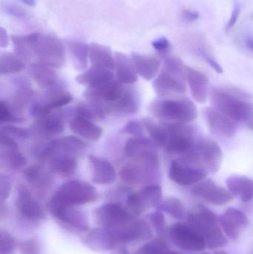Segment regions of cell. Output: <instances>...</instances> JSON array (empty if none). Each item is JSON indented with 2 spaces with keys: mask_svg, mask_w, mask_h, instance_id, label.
<instances>
[{
  "mask_svg": "<svg viewBox=\"0 0 253 254\" xmlns=\"http://www.w3.org/2000/svg\"><path fill=\"white\" fill-rule=\"evenodd\" d=\"M210 99L214 108L233 122L253 130V104L251 94L237 87L224 86L212 89Z\"/></svg>",
  "mask_w": 253,
  "mask_h": 254,
  "instance_id": "cell-1",
  "label": "cell"
},
{
  "mask_svg": "<svg viewBox=\"0 0 253 254\" xmlns=\"http://www.w3.org/2000/svg\"><path fill=\"white\" fill-rule=\"evenodd\" d=\"M94 215L98 225L113 231L122 246L129 244V236L138 217L127 207L119 202H108L100 206Z\"/></svg>",
  "mask_w": 253,
  "mask_h": 254,
  "instance_id": "cell-2",
  "label": "cell"
},
{
  "mask_svg": "<svg viewBox=\"0 0 253 254\" xmlns=\"http://www.w3.org/2000/svg\"><path fill=\"white\" fill-rule=\"evenodd\" d=\"M186 219L187 224L202 234L208 249L218 250L228 244V240L220 225L219 217L207 207L198 206L195 211L188 213Z\"/></svg>",
  "mask_w": 253,
  "mask_h": 254,
  "instance_id": "cell-3",
  "label": "cell"
},
{
  "mask_svg": "<svg viewBox=\"0 0 253 254\" xmlns=\"http://www.w3.org/2000/svg\"><path fill=\"white\" fill-rule=\"evenodd\" d=\"M187 65L176 57H167L160 74L156 77L153 87L160 97L182 95L187 92Z\"/></svg>",
  "mask_w": 253,
  "mask_h": 254,
  "instance_id": "cell-4",
  "label": "cell"
},
{
  "mask_svg": "<svg viewBox=\"0 0 253 254\" xmlns=\"http://www.w3.org/2000/svg\"><path fill=\"white\" fill-rule=\"evenodd\" d=\"M31 55L39 63L52 68H59L65 62V48L60 40L53 35L31 33L25 36Z\"/></svg>",
  "mask_w": 253,
  "mask_h": 254,
  "instance_id": "cell-5",
  "label": "cell"
},
{
  "mask_svg": "<svg viewBox=\"0 0 253 254\" xmlns=\"http://www.w3.org/2000/svg\"><path fill=\"white\" fill-rule=\"evenodd\" d=\"M150 109L156 118L169 124L186 125L198 117L196 104L187 98L157 100Z\"/></svg>",
  "mask_w": 253,
  "mask_h": 254,
  "instance_id": "cell-6",
  "label": "cell"
},
{
  "mask_svg": "<svg viewBox=\"0 0 253 254\" xmlns=\"http://www.w3.org/2000/svg\"><path fill=\"white\" fill-rule=\"evenodd\" d=\"M181 158L202 167L209 174L217 173L221 168L223 153L215 140L202 137L196 141L193 150Z\"/></svg>",
  "mask_w": 253,
  "mask_h": 254,
  "instance_id": "cell-7",
  "label": "cell"
},
{
  "mask_svg": "<svg viewBox=\"0 0 253 254\" xmlns=\"http://www.w3.org/2000/svg\"><path fill=\"white\" fill-rule=\"evenodd\" d=\"M47 209L51 216L67 231L86 233L90 230L87 214L77 206L67 205L50 199Z\"/></svg>",
  "mask_w": 253,
  "mask_h": 254,
  "instance_id": "cell-8",
  "label": "cell"
},
{
  "mask_svg": "<svg viewBox=\"0 0 253 254\" xmlns=\"http://www.w3.org/2000/svg\"><path fill=\"white\" fill-rule=\"evenodd\" d=\"M97 190L86 182L71 180L62 184L52 195L51 199L62 204L80 206L98 201Z\"/></svg>",
  "mask_w": 253,
  "mask_h": 254,
  "instance_id": "cell-9",
  "label": "cell"
},
{
  "mask_svg": "<svg viewBox=\"0 0 253 254\" xmlns=\"http://www.w3.org/2000/svg\"><path fill=\"white\" fill-rule=\"evenodd\" d=\"M14 204L19 223L23 226L35 227L46 219L43 206L25 185L18 187Z\"/></svg>",
  "mask_w": 253,
  "mask_h": 254,
  "instance_id": "cell-10",
  "label": "cell"
},
{
  "mask_svg": "<svg viewBox=\"0 0 253 254\" xmlns=\"http://www.w3.org/2000/svg\"><path fill=\"white\" fill-rule=\"evenodd\" d=\"M167 234L170 241L181 250L199 253L206 249L202 234L187 222L173 224L169 227Z\"/></svg>",
  "mask_w": 253,
  "mask_h": 254,
  "instance_id": "cell-11",
  "label": "cell"
},
{
  "mask_svg": "<svg viewBox=\"0 0 253 254\" xmlns=\"http://www.w3.org/2000/svg\"><path fill=\"white\" fill-rule=\"evenodd\" d=\"M163 197V190L160 185L151 184L141 189L138 192H129L126 199L128 210L139 217L152 207H156L160 204Z\"/></svg>",
  "mask_w": 253,
  "mask_h": 254,
  "instance_id": "cell-12",
  "label": "cell"
},
{
  "mask_svg": "<svg viewBox=\"0 0 253 254\" xmlns=\"http://www.w3.org/2000/svg\"><path fill=\"white\" fill-rule=\"evenodd\" d=\"M169 138L166 148L168 152L177 155H188L194 147L197 140H195L194 128L183 124H169Z\"/></svg>",
  "mask_w": 253,
  "mask_h": 254,
  "instance_id": "cell-13",
  "label": "cell"
},
{
  "mask_svg": "<svg viewBox=\"0 0 253 254\" xmlns=\"http://www.w3.org/2000/svg\"><path fill=\"white\" fill-rule=\"evenodd\" d=\"M83 140L74 136H66L51 140L40 150L39 158L41 161H51L59 156H73L86 149Z\"/></svg>",
  "mask_w": 253,
  "mask_h": 254,
  "instance_id": "cell-14",
  "label": "cell"
},
{
  "mask_svg": "<svg viewBox=\"0 0 253 254\" xmlns=\"http://www.w3.org/2000/svg\"><path fill=\"white\" fill-rule=\"evenodd\" d=\"M208 173L196 164L180 158L171 163L169 170V178L179 185L190 186L205 180Z\"/></svg>",
  "mask_w": 253,
  "mask_h": 254,
  "instance_id": "cell-15",
  "label": "cell"
},
{
  "mask_svg": "<svg viewBox=\"0 0 253 254\" xmlns=\"http://www.w3.org/2000/svg\"><path fill=\"white\" fill-rule=\"evenodd\" d=\"M125 152L138 163L159 168L156 145L152 140L142 137L130 138L126 142Z\"/></svg>",
  "mask_w": 253,
  "mask_h": 254,
  "instance_id": "cell-16",
  "label": "cell"
},
{
  "mask_svg": "<svg viewBox=\"0 0 253 254\" xmlns=\"http://www.w3.org/2000/svg\"><path fill=\"white\" fill-rule=\"evenodd\" d=\"M82 243L88 249L96 253L112 252L122 246L113 231L100 226L86 232L82 239Z\"/></svg>",
  "mask_w": 253,
  "mask_h": 254,
  "instance_id": "cell-17",
  "label": "cell"
},
{
  "mask_svg": "<svg viewBox=\"0 0 253 254\" xmlns=\"http://www.w3.org/2000/svg\"><path fill=\"white\" fill-rule=\"evenodd\" d=\"M191 192L196 196L214 205H225L234 198V195L229 190L216 185L210 179L202 181L193 187Z\"/></svg>",
  "mask_w": 253,
  "mask_h": 254,
  "instance_id": "cell-18",
  "label": "cell"
},
{
  "mask_svg": "<svg viewBox=\"0 0 253 254\" xmlns=\"http://www.w3.org/2000/svg\"><path fill=\"white\" fill-rule=\"evenodd\" d=\"M219 223L226 237L232 240L239 238L250 224L244 212L235 207H229L219 217Z\"/></svg>",
  "mask_w": 253,
  "mask_h": 254,
  "instance_id": "cell-19",
  "label": "cell"
},
{
  "mask_svg": "<svg viewBox=\"0 0 253 254\" xmlns=\"http://www.w3.org/2000/svg\"><path fill=\"white\" fill-rule=\"evenodd\" d=\"M202 113L206 125L213 134L221 137H231L237 132V127L233 121L216 109L206 107Z\"/></svg>",
  "mask_w": 253,
  "mask_h": 254,
  "instance_id": "cell-20",
  "label": "cell"
},
{
  "mask_svg": "<svg viewBox=\"0 0 253 254\" xmlns=\"http://www.w3.org/2000/svg\"><path fill=\"white\" fill-rule=\"evenodd\" d=\"M159 168L147 164H129L125 165L120 171V177L126 183L140 185L154 182L158 179Z\"/></svg>",
  "mask_w": 253,
  "mask_h": 254,
  "instance_id": "cell-21",
  "label": "cell"
},
{
  "mask_svg": "<svg viewBox=\"0 0 253 254\" xmlns=\"http://www.w3.org/2000/svg\"><path fill=\"white\" fill-rule=\"evenodd\" d=\"M124 89L120 82L110 80L102 84L89 86L85 92V95L91 101L102 104L104 102L110 104L120 98L123 95Z\"/></svg>",
  "mask_w": 253,
  "mask_h": 254,
  "instance_id": "cell-22",
  "label": "cell"
},
{
  "mask_svg": "<svg viewBox=\"0 0 253 254\" xmlns=\"http://www.w3.org/2000/svg\"><path fill=\"white\" fill-rule=\"evenodd\" d=\"M1 162L10 170H18L23 167L26 159L19 152L18 145L11 136L1 131L0 134Z\"/></svg>",
  "mask_w": 253,
  "mask_h": 254,
  "instance_id": "cell-23",
  "label": "cell"
},
{
  "mask_svg": "<svg viewBox=\"0 0 253 254\" xmlns=\"http://www.w3.org/2000/svg\"><path fill=\"white\" fill-rule=\"evenodd\" d=\"M106 113L117 115H131L138 112L140 107V98L136 91L124 89L123 95L114 102L103 104Z\"/></svg>",
  "mask_w": 253,
  "mask_h": 254,
  "instance_id": "cell-24",
  "label": "cell"
},
{
  "mask_svg": "<svg viewBox=\"0 0 253 254\" xmlns=\"http://www.w3.org/2000/svg\"><path fill=\"white\" fill-rule=\"evenodd\" d=\"M89 160L92 168V181L97 185H105L114 183L117 174L111 163L103 158L89 155Z\"/></svg>",
  "mask_w": 253,
  "mask_h": 254,
  "instance_id": "cell-25",
  "label": "cell"
},
{
  "mask_svg": "<svg viewBox=\"0 0 253 254\" xmlns=\"http://www.w3.org/2000/svg\"><path fill=\"white\" fill-rule=\"evenodd\" d=\"M24 178L39 197H44L51 188L52 178L37 165H33L24 171Z\"/></svg>",
  "mask_w": 253,
  "mask_h": 254,
  "instance_id": "cell-26",
  "label": "cell"
},
{
  "mask_svg": "<svg viewBox=\"0 0 253 254\" xmlns=\"http://www.w3.org/2000/svg\"><path fill=\"white\" fill-rule=\"evenodd\" d=\"M187 80L195 101L201 104H204L209 94L207 77L203 73L187 66Z\"/></svg>",
  "mask_w": 253,
  "mask_h": 254,
  "instance_id": "cell-27",
  "label": "cell"
},
{
  "mask_svg": "<svg viewBox=\"0 0 253 254\" xmlns=\"http://www.w3.org/2000/svg\"><path fill=\"white\" fill-rule=\"evenodd\" d=\"M64 121L58 116H42L32 125L33 133L40 137L49 138L62 132L64 130Z\"/></svg>",
  "mask_w": 253,
  "mask_h": 254,
  "instance_id": "cell-28",
  "label": "cell"
},
{
  "mask_svg": "<svg viewBox=\"0 0 253 254\" xmlns=\"http://www.w3.org/2000/svg\"><path fill=\"white\" fill-rule=\"evenodd\" d=\"M226 184L233 195L244 202L253 199V179L251 178L234 175L227 178Z\"/></svg>",
  "mask_w": 253,
  "mask_h": 254,
  "instance_id": "cell-29",
  "label": "cell"
},
{
  "mask_svg": "<svg viewBox=\"0 0 253 254\" xmlns=\"http://www.w3.org/2000/svg\"><path fill=\"white\" fill-rule=\"evenodd\" d=\"M89 59L92 66L112 70L115 68V61L108 46L92 43L89 44Z\"/></svg>",
  "mask_w": 253,
  "mask_h": 254,
  "instance_id": "cell-30",
  "label": "cell"
},
{
  "mask_svg": "<svg viewBox=\"0 0 253 254\" xmlns=\"http://www.w3.org/2000/svg\"><path fill=\"white\" fill-rule=\"evenodd\" d=\"M132 60L137 73L145 80L154 78L160 69V61L154 57L134 52L132 54Z\"/></svg>",
  "mask_w": 253,
  "mask_h": 254,
  "instance_id": "cell-31",
  "label": "cell"
},
{
  "mask_svg": "<svg viewBox=\"0 0 253 254\" xmlns=\"http://www.w3.org/2000/svg\"><path fill=\"white\" fill-rule=\"evenodd\" d=\"M116 75L117 80L124 84H132L138 80L133 61L122 52H115Z\"/></svg>",
  "mask_w": 253,
  "mask_h": 254,
  "instance_id": "cell-32",
  "label": "cell"
},
{
  "mask_svg": "<svg viewBox=\"0 0 253 254\" xmlns=\"http://www.w3.org/2000/svg\"><path fill=\"white\" fill-rule=\"evenodd\" d=\"M72 100V95L68 92L54 94L47 102L34 104L31 107V114L39 118L47 116L51 113L52 110L68 105Z\"/></svg>",
  "mask_w": 253,
  "mask_h": 254,
  "instance_id": "cell-33",
  "label": "cell"
},
{
  "mask_svg": "<svg viewBox=\"0 0 253 254\" xmlns=\"http://www.w3.org/2000/svg\"><path fill=\"white\" fill-rule=\"evenodd\" d=\"M189 47L195 55L200 57L216 72L221 74L224 71L222 67L215 60L210 47L208 46L203 37H201L200 36L191 37V39L189 40Z\"/></svg>",
  "mask_w": 253,
  "mask_h": 254,
  "instance_id": "cell-34",
  "label": "cell"
},
{
  "mask_svg": "<svg viewBox=\"0 0 253 254\" xmlns=\"http://www.w3.org/2000/svg\"><path fill=\"white\" fill-rule=\"evenodd\" d=\"M112 71L107 68L92 66L83 74L76 77V81L81 85L93 86L112 80Z\"/></svg>",
  "mask_w": 253,
  "mask_h": 254,
  "instance_id": "cell-35",
  "label": "cell"
},
{
  "mask_svg": "<svg viewBox=\"0 0 253 254\" xmlns=\"http://www.w3.org/2000/svg\"><path fill=\"white\" fill-rule=\"evenodd\" d=\"M70 128L76 134L84 138L97 140L102 136L101 127L92 123L89 119L82 117H75L70 122Z\"/></svg>",
  "mask_w": 253,
  "mask_h": 254,
  "instance_id": "cell-36",
  "label": "cell"
},
{
  "mask_svg": "<svg viewBox=\"0 0 253 254\" xmlns=\"http://www.w3.org/2000/svg\"><path fill=\"white\" fill-rule=\"evenodd\" d=\"M31 73L34 81L42 88L51 87L58 80L57 74L53 68L41 63L32 64Z\"/></svg>",
  "mask_w": 253,
  "mask_h": 254,
  "instance_id": "cell-37",
  "label": "cell"
},
{
  "mask_svg": "<svg viewBox=\"0 0 253 254\" xmlns=\"http://www.w3.org/2000/svg\"><path fill=\"white\" fill-rule=\"evenodd\" d=\"M157 210L167 213L177 220L182 221L187 219L188 212L186 206L179 198L169 197L162 200L157 206Z\"/></svg>",
  "mask_w": 253,
  "mask_h": 254,
  "instance_id": "cell-38",
  "label": "cell"
},
{
  "mask_svg": "<svg viewBox=\"0 0 253 254\" xmlns=\"http://www.w3.org/2000/svg\"><path fill=\"white\" fill-rule=\"evenodd\" d=\"M67 44L74 58L76 68L83 70L87 68L89 45L78 40H69Z\"/></svg>",
  "mask_w": 253,
  "mask_h": 254,
  "instance_id": "cell-39",
  "label": "cell"
},
{
  "mask_svg": "<svg viewBox=\"0 0 253 254\" xmlns=\"http://www.w3.org/2000/svg\"><path fill=\"white\" fill-rule=\"evenodd\" d=\"M49 167L53 173L63 177H69L77 170V161L73 156L56 157L51 161Z\"/></svg>",
  "mask_w": 253,
  "mask_h": 254,
  "instance_id": "cell-40",
  "label": "cell"
},
{
  "mask_svg": "<svg viewBox=\"0 0 253 254\" xmlns=\"http://www.w3.org/2000/svg\"><path fill=\"white\" fill-rule=\"evenodd\" d=\"M25 68L23 61L16 54L4 52L0 56L1 74H16Z\"/></svg>",
  "mask_w": 253,
  "mask_h": 254,
  "instance_id": "cell-41",
  "label": "cell"
},
{
  "mask_svg": "<svg viewBox=\"0 0 253 254\" xmlns=\"http://www.w3.org/2000/svg\"><path fill=\"white\" fill-rule=\"evenodd\" d=\"M164 237L159 235L149 240L132 254H166L171 249Z\"/></svg>",
  "mask_w": 253,
  "mask_h": 254,
  "instance_id": "cell-42",
  "label": "cell"
},
{
  "mask_svg": "<svg viewBox=\"0 0 253 254\" xmlns=\"http://www.w3.org/2000/svg\"><path fill=\"white\" fill-rule=\"evenodd\" d=\"M144 127L151 137L152 141L157 146H166L169 138L167 127H162L152 121L144 122Z\"/></svg>",
  "mask_w": 253,
  "mask_h": 254,
  "instance_id": "cell-43",
  "label": "cell"
},
{
  "mask_svg": "<svg viewBox=\"0 0 253 254\" xmlns=\"http://www.w3.org/2000/svg\"><path fill=\"white\" fill-rule=\"evenodd\" d=\"M234 43L241 53L253 58V33L250 31L241 32L236 36Z\"/></svg>",
  "mask_w": 253,
  "mask_h": 254,
  "instance_id": "cell-44",
  "label": "cell"
},
{
  "mask_svg": "<svg viewBox=\"0 0 253 254\" xmlns=\"http://www.w3.org/2000/svg\"><path fill=\"white\" fill-rule=\"evenodd\" d=\"M11 40L14 46L16 55H17L23 61H28L31 60L32 55L25 36L13 35L11 37Z\"/></svg>",
  "mask_w": 253,
  "mask_h": 254,
  "instance_id": "cell-45",
  "label": "cell"
},
{
  "mask_svg": "<svg viewBox=\"0 0 253 254\" xmlns=\"http://www.w3.org/2000/svg\"><path fill=\"white\" fill-rule=\"evenodd\" d=\"M18 249L20 254H41L42 252L40 240L37 237L19 242Z\"/></svg>",
  "mask_w": 253,
  "mask_h": 254,
  "instance_id": "cell-46",
  "label": "cell"
},
{
  "mask_svg": "<svg viewBox=\"0 0 253 254\" xmlns=\"http://www.w3.org/2000/svg\"><path fill=\"white\" fill-rule=\"evenodd\" d=\"M150 224L152 225L159 235L165 236L166 233H168L167 225L163 212L157 210L156 211L150 213L147 216Z\"/></svg>",
  "mask_w": 253,
  "mask_h": 254,
  "instance_id": "cell-47",
  "label": "cell"
},
{
  "mask_svg": "<svg viewBox=\"0 0 253 254\" xmlns=\"http://www.w3.org/2000/svg\"><path fill=\"white\" fill-rule=\"evenodd\" d=\"M16 248L14 237L8 231L0 229V254H13Z\"/></svg>",
  "mask_w": 253,
  "mask_h": 254,
  "instance_id": "cell-48",
  "label": "cell"
},
{
  "mask_svg": "<svg viewBox=\"0 0 253 254\" xmlns=\"http://www.w3.org/2000/svg\"><path fill=\"white\" fill-rule=\"evenodd\" d=\"M23 119L13 114L11 109L8 107L7 103L1 101L0 102V123H7V122H21Z\"/></svg>",
  "mask_w": 253,
  "mask_h": 254,
  "instance_id": "cell-49",
  "label": "cell"
},
{
  "mask_svg": "<svg viewBox=\"0 0 253 254\" xmlns=\"http://www.w3.org/2000/svg\"><path fill=\"white\" fill-rule=\"evenodd\" d=\"M1 131L8 134V135L14 136L21 139H26L31 135V131L26 128H20L14 126H6L1 128Z\"/></svg>",
  "mask_w": 253,
  "mask_h": 254,
  "instance_id": "cell-50",
  "label": "cell"
},
{
  "mask_svg": "<svg viewBox=\"0 0 253 254\" xmlns=\"http://www.w3.org/2000/svg\"><path fill=\"white\" fill-rule=\"evenodd\" d=\"M12 182L9 176L6 175L1 176V200L4 202L9 198L11 192Z\"/></svg>",
  "mask_w": 253,
  "mask_h": 254,
  "instance_id": "cell-51",
  "label": "cell"
},
{
  "mask_svg": "<svg viewBox=\"0 0 253 254\" xmlns=\"http://www.w3.org/2000/svg\"><path fill=\"white\" fill-rule=\"evenodd\" d=\"M144 122H138V121H132L129 122L123 128V131L128 134H135V135H141L144 131Z\"/></svg>",
  "mask_w": 253,
  "mask_h": 254,
  "instance_id": "cell-52",
  "label": "cell"
},
{
  "mask_svg": "<svg viewBox=\"0 0 253 254\" xmlns=\"http://www.w3.org/2000/svg\"><path fill=\"white\" fill-rule=\"evenodd\" d=\"M152 47L161 55H166L170 49V43L166 37H160L156 39L152 43Z\"/></svg>",
  "mask_w": 253,
  "mask_h": 254,
  "instance_id": "cell-53",
  "label": "cell"
},
{
  "mask_svg": "<svg viewBox=\"0 0 253 254\" xmlns=\"http://www.w3.org/2000/svg\"><path fill=\"white\" fill-rule=\"evenodd\" d=\"M4 10H5L6 13L13 17L17 18V19H25L27 16L25 10L19 6H16V4H6Z\"/></svg>",
  "mask_w": 253,
  "mask_h": 254,
  "instance_id": "cell-54",
  "label": "cell"
},
{
  "mask_svg": "<svg viewBox=\"0 0 253 254\" xmlns=\"http://www.w3.org/2000/svg\"><path fill=\"white\" fill-rule=\"evenodd\" d=\"M200 17V13L196 10L183 9L181 12V19L185 23H192Z\"/></svg>",
  "mask_w": 253,
  "mask_h": 254,
  "instance_id": "cell-55",
  "label": "cell"
},
{
  "mask_svg": "<svg viewBox=\"0 0 253 254\" xmlns=\"http://www.w3.org/2000/svg\"><path fill=\"white\" fill-rule=\"evenodd\" d=\"M239 16H240V8H239V5H236L234 9H233V12H232L231 16H230L228 22L226 25L225 29L227 32L231 31L234 28L235 25L237 23Z\"/></svg>",
  "mask_w": 253,
  "mask_h": 254,
  "instance_id": "cell-56",
  "label": "cell"
},
{
  "mask_svg": "<svg viewBox=\"0 0 253 254\" xmlns=\"http://www.w3.org/2000/svg\"><path fill=\"white\" fill-rule=\"evenodd\" d=\"M8 44L9 38L7 31L2 27H0V46L1 48H6Z\"/></svg>",
  "mask_w": 253,
  "mask_h": 254,
  "instance_id": "cell-57",
  "label": "cell"
},
{
  "mask_svg": "<svg viewBox=\"0 0 253 254\" xmlns=\"http://www.w3.org/2000/svg\"><path fill=\"white\" fill-rule=\"evenodd\" d=\"M111 252V253L110 254H130L126 246H120Z\"/></svg>",
  "mask_w": 253,
  "mask_h": 254,
  "instance_id": "cell-58",
  "label": "cell"
},
{
  "mask_svg": "<svg viewBox=\"0 0 253 254\" xmlns=\"http://www.w3.org/2000/svg\"><path fill=\"white\" fill-rule=\"evenodd\" d=\"M19 1L28 6H34L36 4L35 0H19Z\"/></svg>",
  "mask_w": 253,
  "mask_h": 254,
  "instance_id": "cell-59",
  "label": "cell"
},
{
  "mask_svg": "<svg viewBox=\"0 0 253 254\" xmlns=\"http://www.w3.org/2000/svg\"><path fill=\"white\" fill-rule=\"evenodd\" d=\"M214 254H229L227 252L224 250H215L214 251Z\"/></svg>",
  "mask_w": 253,
  "mask_h": 254,
  "instance_id": "cell-60",
  "label": "cell"
},
{
  "mask_svg": "<svg viewBox=\"0 0 253 254\" xmlns=\"http://www.w3.org/2000/svg\"><path fill=\"white\" fill-rule=\"evenodd\" d=\"M166 254H183L181 252H176V251L169 250Z\"/></svg>",
  "mask_w": 253,
  "mask_h": 254,
  "instance_id": "cell-61",
  "label": "cell"
},
{
  "mask_svg": "<svg viewBox=\"0 0 253 254\" xmlns=\"http://www.w3.org/2000/svg\"><path fill=\"white\" fill-rule=\"evenodd\" d=\"M210 254L209 253V252H199V254Z\"/></svg>",
  "mask_w": 253,
  "mask_h": 254,
  "instance_id": "cell-62",
  "label": "cell"
},
{
  "mask_svg": "<svg viewBox=\"0 0 253 254\" xmlns=\"http://www.w3.org/2000/svg\"><path fill=\"white\" fill-rule=\"evenodd\" d=\"M251 19H253V14L251 16Z\"/></svg>",
  "mask_w": 253,
  "mask_h": 254,
  "instance_id": "cell-63",
  "label": "cell"
}]
</instances>
